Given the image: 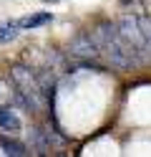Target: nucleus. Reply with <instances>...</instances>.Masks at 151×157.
<instances>
[{
    "instance_id": "1",
    "label": "nucleus",
    "mask_w": 151,
    "mask_h": 157,
    "mask_svg": "<svg viewBox=\"0 0 151 157\" xmlns=\"http://www.w3.org/2000/svg\"><path fill=\"white\" fill-rule=\"evenodd\" d=\"M91 38H93V43L98 46V51L111 61V66H118V68L138 66L136 58L128 53L126 43L121 41V36L116 31V23H98L93 31H91Z\"/></svg>"
},
{
    "instance_id": "2",
    "label": "nucleus",
    "mask_w": 151,
    "mask_h": 157,
    "mask_svg": "<svg viewBox=\"0 0 151 157\" xmlns=\"http://www.w3.org/2000/svg\"><path fill=\"white\" fill-rule=\"evenodd\" d=\"M10 81H13L15 91L20 94L25 109L43 112V106H45V91H43V86H40V81H38V76H35L33 68L20 66V63L13 66V68H10Z\"/></svg>"
},
{
    "instance_id": "3",
    "label": "nucleus",
    "mask_w": 151,
    "mask_h": 157,
    "mask_svg": "<svg viewBox=\"0 0 151 157\" xmlns=\"http://www.w3.org/2000/svg\"><path fill=\"white\" fill-rule=\"evenodd\" d=\"M116 31H118V36H121V41L126 43L128 53L136 58L138 66L151 61V56H149V51H146V41H144V36H141V28H138V15H131V13L121 15L118 23H116Z\"/></svg>"
},
{
    "instance_id": "4",
    "label": "nucleus",
    "mask_w": 151,
    "mask_h": 157,
    "mask_svg": "<svg viewBox=\"0 0 151 157\" xmlns=\"http://www.w3.org/2000/svg\"><path fill=\"white\" fill-rule=\"evenodd\" d=\"M68 53H70V56H76V58H81V61H93V58L101 56V51H98V46L93 43L91 33H78V36L70 38V43H68Z\"/></svg>"
},
{
    "instance_id": "5",
    "label": "nucleus",
    "mask_w": 151,
    "mask_h": 157,
    "mask_svg": "<svg viewBox=\"0 0 151 157\" xmlns=\"http://www.w3.org/2000/svg\"><path fill=\"white\" fill-rule=\"evenodd\" d=\"M0 127H3L5 132H18L20 127V119H18V114L13 109H8V106H0Z\"/></svg>"
},
{
    "instance_id": "6",
    "label": "nucleus",
    "mask_w": 151,
    "mask_h": 157,
    "mask_svg": "<svg viewBox=\"0 0 151 157\" xmlns=\"http://www.w3.org/2000/svg\"><path fill=\"white\" fill-rule=\"evenodd\" d=\"M50 23V13H33V15H25L18 21V28H23V31H33L38 25H45Z\"/></svg>"
},
{
    "instance_id": "7",
    "label": "nucleus",
    "mask_w": 151,
    "mask_h": 157,
    "mask_svg": "<svg viewBox=\"0 0 151 157\" xmlns=\"http://www.w3.org/2000/svg\"><path fill=\"white\" fill-rule=\"evenodd\" d=\"M0 147H3V155H10V157H23V155H28V147L23 144V142H15V140H10V137H3L0 140Z\"/></svg>"
},
{
    "instance_id": "8",
    "label": "nucleus",
    "mask_w": 151,
    "mask_h": 157,
    "mask_svg": "<svg viewBox=\"0 0 151 157\" xmlns=\"http://www.w3.org/2000/svg\"><path fill=\"white\" fill-rule=\"evenodd\" d=\"M15 86L13 81L8 78H0V106H8V104H15Z\"/></svg>"
},
{
    "instance_id": "9",
    "label": "nucleus",
    "mask_w": 151,
    "mask_h": 157,
    "mask_svg": "<svg viewBox=\"0 0 151 157\" xmlns=\"http://www.w3.org/2000/svg\"><path fill=\"white\" fill-rule=\"evenodd\" d=\"M138 28H141L144 41H146V51L151 56V15H138Z\"/></svg>"
},
{
    "instance_id": "10",
    "label": "nucleus",
    "mask_w": 151,
    "mask_h": 157,
    "mask_svg": "<svg viewBox=\"0 0 151 157\" xmlns=\"http://www.w3.org/2000/svg\"><path fill=\"white\" fill-rule=\"evenodd\" d=\"M18 23H5V25H0V43H8V41H13V38H18Z\"/></svg>"
}]
</instances>
